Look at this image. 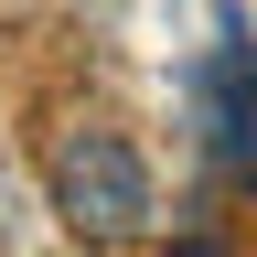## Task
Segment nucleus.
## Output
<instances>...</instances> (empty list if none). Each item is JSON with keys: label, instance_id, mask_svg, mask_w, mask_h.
Listing matches in <instances>:
<instances>
[{"label": "nucleus", "instance_id": "1", "mask_svg": "<svg viewBox=\"0 0 257 257\" xmlns=\"http://www.w3.org/2000/svg\"><path fill=\"white\" fill-rule=\"evenodd\" d=\"M54 214L75 225V236H140L150 225V161L118 140V128H75V140H54Z\"/></svg>", "mask_w": 257, "mask_h": 257}]
</instances>
